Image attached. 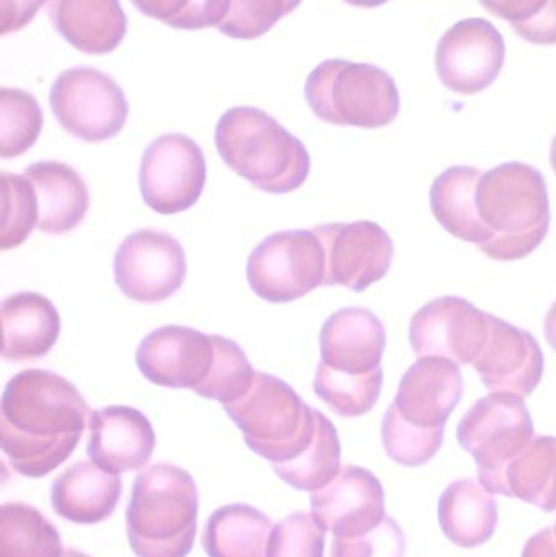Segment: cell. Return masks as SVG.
I'll list each match as a JSON object with an SVG mask.
<instances>
[{"label": "cell", "mask_w": 556, "mask_h": 557, "mask_svg": "<svg viewBox=\"0 0 556 557\" xmlns=\"http://www.w3.org/2000/svg\"><path fill=\"white\" fill-rule=\"evenodd\" d=\"M505 61V38L486 18L460 20L437 42V77L454 94L486 90L502 74Z\"/></svg>", "instance_id": "7c38bea8"}, {"label": "cell", "mask_w": 556, "mask_h": 557, "mask_svg": "<svg viewBox=\"0 0 556 557\" xmlns=\"http://www.w3.org/2000/svg\"><path fill=\"white\" fill-rule=\"evenodd\" d=\"M214 140L222 162L260 191L287 195L309 178L312 162L302 140L260 108L225 111Z\"/></svg>", "instance_id": "7a4b0ae2"}, {"label": "cell", "mask_w": 556, "mask_h": 557, "mask_svg": "<svg viewBox=\"0 0 556 557\" xmlns=\"http://www.w3.org/2000/svg\"><path fill=\"white\" fill-rule=\"evenodd\" d=\"M464 396L459 366L446 357H420L401 376L394 408L415 428H446Z\"/></svg>", "instance_id": "ac0fdd59"}, {"label": "cell", "mask_w": 556, "mask_h": 557, "mask_svg": "<svg viewBox=\"0 0 556 557\" xmlns=\"http://www.w3.org/2000/svg\"><path fill=\"white\" fill-rule=\"evenodd\" d=\"M310 506L323 529L335 539L366 535L387 517L381 481L356 465H346L332 483L310 494Z\"/></svg>", "instance_id": "2e32d148"}, {"label": "cell", "mask_w": 556, "mask_h": 557, "mask_svg": "<svg viewBox=\"0 0 556 557\" xmlns=\"http://www.w3.org/2000/svg\"><path fill=\"white\" fill-rule=\"evenodd\" d=\"M2 357L9 362L41 359L61 334L58 308L38 292H18L2 301Z\"/></svg>", "instance_id": "603a6c76"}, {"label": "cell", "mask_w": 556, "mask_h": 557, "mask_svg": "<svg viewBox=\"0 0 556 557\" xmlns=\"http://www.w3.org/2000/svg\"><path fill=\"white\" fill-rule=\"evenodd\" d=\"M490 334V313L466 298L440 297L428 301L411 318L410 344L418 357H446L473 363Z\"/></svg>", "instance_id": "5bb4252c"}, {"label": "cell", "mask_w": 556, "mask_h": 557, "mask_svg": "<svg viewBox=\"0 0 556 557\" xmlns=\"http://www.w3.org/2000/svg\"><path fill=\"white\" fill-rule=\"evenodd\" d=\"M345 2L353 7H361V9H378L391 0H345Z\"/></svg>", "instance_id": "ee69618b"}, {"label": "cell", "mask_w": 556, "mask_h": 557, "mask_svg": "<svg viewBox=\"0 0 556 557\" xmlns=\"http://www.w3.org/2000/svg\"><path fill=\"white\" fill-rule=\"evenodd\" d=\"M247 281L261 300L289 304L325 282V250L313 231L276 232L264 238L247 263Z\"/></svg>", "instance_id": "ba28073f"}, {"label": "cell", "mask_w": 556, "mask_h": 557, "mask_svg": "<svg viewBox=\"0 0 556 557\" xmlns=\"http://www.w3.org/2000/svg\"><path fill=\"white\" fill-rule=\"evenodd\" d=\"M49 104L62 129L90 144L116 137L129 116L123 88L91 67L61 72L49 91Z\"/></svg>", "instance_id": "9c48e42d"}, {"label": "cell", "mask_w": 556, "mask_h": 557, "mask_svg": "<svg viewBox=\"0 0 556 557\" xmlns=\"http://www.w3.org/2000/svg\"><path fill=\"white\" fill-rule=\"evenodd\" d=\"M384 386V370L362 373V375H349V373L336 372L325 363L317 367L313 392L342 418H361L368 414L381 398Z\"/></svg>", "instance_id": "4dcf8cb0"}, {"label": "cell", "mask_w": 556, "mask_h": 557, "mask_svg": "<svg viewBox=\"0 0 556 557\" xmlns=\"http://www.w3.org/2000/svg\"><path fill=\"white\" fill-rule=\"evenodd\" d=\"M206 178L205 153L185 134H163L144 152L140 195L157 214L173 215L191 209L205 191Z\"/></svg>", "instance_id": "30bf717a"}, {"label": "cell", "mask_w": 556, "mask_h": 557, "mask_svg": "<svg viewBox=\"0 0 556 557\" xmlns=\"http://www.w3.org/2000/svg\"><path fill=\"white\" fill-rule=\"evenodd\" d=\"M23 175L35 186L39 232L64 235L84 222L90 195L87 183L72 166L42 160L26 166Z\"/></svg>", "instance_id": "cb8c5ba5"}, {"label": "cell", "mask_w": 556, "mask_h": 557, "mask_svg": "<svg viewBox=\"0 0 556 557\" xmlns=\"http://www.w3.org/2000/svg\"><path fill=\"white\" fill-rule=\"evenodd\" d=\"M482 175L473 166H450L434 180L430 191L431 212L441 227L480 250L493 238L477 209V188Z\"/></svg>", "instance_id": "d4e9b609"}, {"label": "cell", "mask_w": 556, "mask_h": 557, "mask_svg": "<svg viewBox=\"0 0 556 557\" xmlns=\"http://www.w3.org/2000/svg\"><path fill=\"white\" fill-rule=\"evenodd\" d=\"M87 455L108 473L140 470L156 450L157 437L149 418L131 406H107L88 419Z\"/></svg>", "instance_id": "d6986e66"}, {"label": "cell", "mask_w": 556, "mask_h": 557, "mask_svg": "<svg viewBox=\"0 0 556 557\" xmlns=\"http://www.w3.org/2000/svg\"><path fill=\"white\" fill-rule=\"evenodd\" d=\"M45 124L38 100L20 88H0V157L16 159L28 152Z\"/></svg>", "instance_id": "d6a6232c"}, {"label": "cell", "mask_w": 556, "mask_h": 557, "mask_svg": "<svg viewBox=\"0 0 556 557\" xmlns=\"http://www.w3.org/2000/svg\"><path fill=\"white\" fill-rule=\"evenodd\" d=\"M199 493L183 468L156 463L133 483L126 532L137 557H188L198 530Z\"/></svg>", "instance_id": "277c9868"}, {"label": "cell", "mask_w": 556, "mask_h": 557, "mask_svg": "<svg viewBox=\"0 0 556 557\" xmlns=\"http://www.w3.org/2000/svg\"><path fill=\"white\" fill-rule=\"evenodd\" d=\"M114 281L131 300L152 305L175 295L188 273L185 250L166 232L127 235L114 255Z\"/></svg>", "instance_id": "8fae6325"}, {"label": "cell", "mask_w": 556, "mask_h": 557, "mask_svg": "<svg viewBox=\"0 0 556 557\" xmlns=\"http://www.w3.org/2000/svg\"><path fill=\"white\" fill-rule=\"evenodd\" d=\"M534 438L531 412L515 393H492L479 399L457 425V441L475 460L480 483L506 497V471Z\"/></svg>", "instance_id": "52a82bcc"}, {"label": "cell", "mask_w": 556, "mask_h": 557, "mask_svg": "<svg viewBox=\"0 0 556 557\" xmlns=\"http://www.w3.org/2000/svg\"><path fill=\"white\" fill-rule=\"evenodd\" d=\"M382 444L388 458L407 468H418L436 457L444 444V429L415 428L398 414L394 405L387 409L382 422Z\"/></svg>", "instance_id": "e575fe53"}, {"label": "cell", "mask_w": 556, "mask_h": 557, "mask_svg": "<svg viewBox=\"0 0 556 557\" xmlns=\"http://www.w3.org/2000/svg\"><path fill=\"white\" fill-rule=\"evenodd\" d=\"M90 414L84 396L64 376L22 370L3 389L0 447L16 473L48 476L74 454Z\"/></svg>", "instance_id": "6da1fadb"}, {"label": "cell", "mask_w": 556, "mask_h": 557, "mask_svg": "<svg viewBox=\"0 0 556 557\" xmlns=\"http://www.w3.org/2000/svg\"><path fill=\"white\" fill-rule=\"evenodd\" d=\"M477 209L493 235L482 251L495 261L524 260L551 231L547 180L528 163H503L483 173Z\"/></svg>", "instance_id": "3957f363"}, {"label": "cell", "mask_w": 556, "mask_h": 557, "mask_svg": "<svg viewBox=\"0 0 556 557\" xmlns=\"http://www.w3.org/2000/svg\"><path fill=\"white\" fill-rule=\"evenodd\" d=\"M62 557H90L85 555V553L77 552V549L67 548L64 549V555Z\"/></svg>", "instance_id": "f6af8a7d"}, {"label": "cell", "mask_w": 556, "mask_h": 557, "mask_svg": "<svg viewBox=\"0 0 556 557\" xmlns=\"http://www.w3.org/2000/svg\"><path fill=\"white\" fill-rule=\"evenodd\" d=\"M123 496L120 474L101 470L94 461H77L51 486V504L61 519L77 525H97L113 516Z\"/></svg>", "instance_id": "44dd1931"}, {"label": "cell", "mask_w": 556, "mask_h": 557, "mask_svg": "<svg viewBox=\"0 0 556 557\" xmlns=\"http://www.w3.org/2000/svg\"><path fill=\"white\" fill-rule=\"evenodd\" d=\"M522 557H556L555 527H548V529L535 533V535L526 543Z\"/></svg>", "instance_id": "b9f144b4"}, {"label": "cell", "mask_w": 556, "mask_h": 557, "mask_svg": "<svg viewBox=\"0 0 556 557\" xmlns=\"http://www.w3.org/2000/svg\"><path fill=\"white\" fill-rule=\"evenodd\" d=\"M407 543L404 530L392 517H385L384 522L355 539H333L332 557H404Z\"/></svg>", "instance_id": "ab89813d"}, {"label": "cell", "mask_w": 556, "mask_h": 557, "mask_svg": "<svg viewBox=\"0 0 556 557\" xmlns=\"http://www.w3.org/2000/svg\"><path fill=\"white\" fill-rule=\"evenodd\" d=\"M387 334L371 310L343 308L326 318L320 331L322 362L336 372L362 375L381 369Z\"/></svg>", "instance_id": "ffe728a7"}, {"label": "cell", "mask_w": 556, "mask_h": 557, "mask_svg": "<svg viewBox=\"0 0 556 557\" xmlns=\"http://www.w3.org/2000/svg\"><path fill=\"white\" fill-rule=\"evenodd\" d=\"M551 163H552V169H554V172L556 173V136H555V139L552 140Z\"/></svg>", "instance_id": "bcb514c9"}, {"label": "cell", "mask_w": 556, "mask_h": 557, "mask_svg": "<svg viewBox=\"0 0 556 557\" xmlns=\"http://www.w3.org/2000/svg\"><path fill=\"white\" fill-rule=\"evenodd\" d=\"M273 522L248 504L214 510L205 525L202 549L209 557H268Z\"/></svg>", "instance_id": "4316f807"}, {"label": "cell", "mask_w": 556, "mask_h": 557, "mask_svg": "<svg viewBox=\"0 0 556 557\" xmlns=\"http://www.w3.org/2000/svg\"><path fill=\"white\" fill-rule=\"evenodd\" d=\"M509 497H518L545 512L556 510V437L531 442L506 471Z\"/></svg>", "instance_id": "f1b7e54d"}, {"label": "cell", "mask_w": 556, "mask_h": 557, "mask_svg": "<svg viewBox=\"0 0 556 557\" xmlns=\"http://www.w3.org/2000/svg\"><path fill=\"white\" fill-rule=\"evenodd\" d=\"M472 366L490 392L526 398L541 385L545 359L534 334L490 314L489 341Z\"/></svg>", "instance_id": "e0dca14e"}, {"label": "cell", "mask_w": 556, "mask_h": 557, "mask_svg": "<svg viewBox=\"0 0 556 557\" xmlns=\"http://www.w3.org/2000/svg\"><path fill=\"white\" fill-rule=\"evenodd\" d=\"M325 250V287L365 292L387 276L394 261L391 235L371 221L323 224L313 228Z\"/></svg>", "instance_id": "4fadbf2b"}, {"label": "cell", "mask_w": 556, "mask_h": 557, "mask_svg": "<svg viewBox=\"0 0 556 557\" xmlns=\"http://www.w3.org/2000/svg\"><path fill=\"white\" fill-rule=\"evenodd\" d=\"M214 356L212 336L169 324L144 337L137 347L136 363L153 385L195 389L211 373Z\"/></svg>", "instance_id": "9a60e30c"}, {"label": "cell", "mask_w": 556, "mask_h": 557, "mask_svg": "<svg viewBox=\"0 0 556 557\" xmlns=\"http://www.w3.org/2000/svg\"><path fill=\"white\" fill-rule=\"evenodd\" d=\"M59 530L33 506L0 507V557H62Z\"/></svg>", "instance_id": "f546056e"}, {"label": "cell", "mask_w": 556, "mask_h": 557, "mask_svg": "<svg viewBox=\"0 0 556 557\" xmlns=\"http://www.w3.org/2000/svg\"><path fill=\"white\" fill-rule=\"evenodd\" d=\"M304 95L313 114L333 126L379 129L400 113L394 77L368 62L326 59L310 72Z\"/></svg>", "instance_id": "5b68a950"}, {"label": "cell", "mask_w": 556, "mask_h": 557, "mask_svg": "<svg viewBox=\"0 0 556 557\" xmlns=\"http://www.w3.org/2000/svg\"><path fill=\"white\" fill-rule=\"evenodd\" d=\"M224 409L248 448L271 465L296 460L316 437V409L270 373L257 372L250 392Z\"/></svg>", "instance_id": "8992f818"}, {"label": "cell", "mask_w": 556, "mask_h": 557, "mask_svg": "<svg viewBox=\"0 0 556 557\" xmlns=\"http://www.w3.org/2000/svg\"><path fill=\"white\" fill-rule=\"evenodd\" d=\"M48 16L55 32L85 54L114 51L127 32L120 0H48Z\"/></svg>", "instance_id": "7402d4cb"}, {"label": "cell", "mask_w": 556, "mask_h": 557, "mask_svg": "<svg viewBox=\"0 0 556 557\" xmlns=\"http://www.w3.org/2000/svg\"><path fill=\"white\" fill-rule=\"evenodd\" d=\"M300 3L302 0H231L227 16L218 29L228 38H261Z\"/></svg>", "instance_id": "74e56055"}, {"label": "cell", "mask_w": 556, "mask_h": 557, "mask_svg": "<svg viewBox=\"0 0 556 557\" xmlns=\"http://www.w3.org/2000/svg\"><path fill=\"white\" fill-rule=\"evenodd\" d=\"M214 363L208 379L193 392L202 398L231 405L244 398L254 386L257 372L245 350L228 337L212 336Z\"/></svg>", "instance_id": "1f68e13d"}, {"label": "cell", "mask_w": 556, "mask_h": 557, "mask_svg": "<svg viewBox=\"0 0 556 557\" xmlns=\"http://www.w3.org/2000/svg\"><path fill=\"white\" fill-rule=\"evenodd\" d=\"M45 0H2L0 5V33L9 35V33L20 32L25 28L36 13L41 9Z\"/></svg>", "instance_id": "60d3db41"}, {"label": "cell", "mask_w": 556, "mask_h": 557, "mask_svg": "<svg viewBox=\"0 0 556 557\" xmlns=\"http://www.w3.org/2000/svg\"><path fill=\"white\" fill-rule=\"evenodd\" d=\"M317 429L310 447L296 460L271 465L274 473L304 493H316L332 483L342 471V442L335 424L316 409Z\"/></svg>", "instance_id": "83f0119b"}, {"label": "cell", "mask_w": 556, "mask_h": 557, "mask_svg": "<svg viewBox=\"0 0 556 557\" xmlns=\"http://www.w3.org/2000/svg\"><path fill=\"white\" fill-rule=\"evenodd\" d=\"M555 532H556V525H555Z\"/></svg>", "instance_id": "7dc6e473"}, {"label": "cell", "mask_w": 556, "mask_h": 557, "mask_svg": "<svg viewBox=\"0 0 556 557\" xmlns=\"http://www.w3.org/2000/svg\"><path fill=\"white\" fill-rule=\"evenodd\" d=\"M545 339L551 344L552 349L556 350V301L548 310L545 318Z\"/></svg>", "instance_id": "7bdbcfd3"}, {"label": "cell", "mask_w": 556, "mask_h": 557, "mask_svg": "<svg viewBox=\"0 0 556 557\" xmlns=\"http://www.w3.org/2000/svg\"><path fill=\"white\" fill-rule=\"evenodd\" d=\"M144 15L176 29L218 28L231 9V0H131Z\"/></svg>", "instance_id": "8d00e7d4"}, {"label": "cell", "mask_w": 556, "mask_h": 557, "mask_svg": "<svg viewBox=\"0 0 556 557\" xmlns=\"http://www.w3.org/2000/svg\"><path fill=\"white\" fill-rule=\"evenodd\" d=\"M326 530L310 512H294L271 533L268 557H323Z\"/></svg>", "instance_id": "f35d334b"}, {"label": "cell", "mask_w": 556, "mask_h": 557, "mask_svg": "<svg viewBox=\"0 0 556 557\" xmlns=\"http://www.w3.org/2000/svg\"><path fill=\"white\" fill-rule=\"evenodd\" d=\"M2 212L0 250H13L38 228V198L25 175L2 172Z\"/></svg>", "instance_id": "836d02e7"}, {"label": "cell", "mask_w": 556, "mask_h": 557, "mask_svg": "<svg viewBox=\"0 0 556 557\" xmlns=\"http://www.w3.org/2000/svg\"><path fill=\"white\" fill-rule=\"evenodd\" d=\"M441 530L454 545L464 549L485 545L498 527V504L475 480H460L446 487L437 506Z\"/></svg>", "instance_id": "484cf974"}, {"label": "cell", "mask_w": 556, "mask_h": 557, "mask_svg": "<svg viewBox=\"0 0 556 557\" xmlns=\"http://www.w3.org/2000/svg\"><path fill=\"white\" fill-rule=\"evenodd\" d=\"M492 15L511 23L532 45H556V0H480Z\"/></svg>", "instance_id": "d590c367"}]
</instances>
